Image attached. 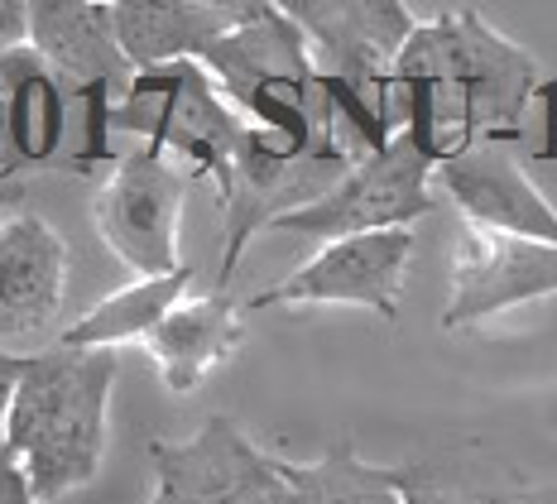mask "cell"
Returning a JSON list of instances; mask_svg holds the SVG:
<instances>
[{"label": "cell", "mask_w": 557, "mask_h": 504, "mask_svg": "<svg viewBox=\"0 0 557 504\" xmlns=\"http://www.w3.org/2000/svg\"><path fill=\"white\" fill-rule=\"evenodd\" d=\"M543 91L539 58L505 39L471 5L418 20L394 67V131L413 135L437 163L471 145H500L524 131Z\"/></svg>", "instance_id": "obj_1"}, {"label": "cell", "mask_w": 557, "mask_h": 504, "mask_svg": "<svg viewBox=\"0 0 557 504\" xmlns=\"http://www.w3.org/2000/svg\"><path fill=\"white\" fill-rule=\"evenodd\" d=\"M111 390L115 351L49 346L29 356L10 408V452L25 462L39 500L83 490L101 471Z\"/></svg>", "instance_id": "obj_2"}, {"label": "cell", "mask_w": 557, "mask_h": 504, "mask_svg": "<svg viewBox=\"0 0 557 504\" xmlns=\"http://www.w3.org/2000/svg\"><path fill=\"white\" fill-rule=\"evenodd\" d=\"M111 135H135L139 145L188 159V173L216 179L222 193L246 145V121L216 91L202 63H169L125 82L121 101L111 107Z\"/></svg>", "instance_id": "obj_3"}, {"label": "cell", "mask_w": 557, "mask_h": 504, "mask_svg": "<svg viewBox=\"0 0 557 504\" xmlns=\"http://www.w3.org/2000/svg\"><path fill=\"white\" fill-rule=\"evenodd\" d=\"M284 10L304 29L322 77L351 91L389 139L399 135L394 131V67L418 29L409 10L394 0H288Z\"/></svg>", "instance_id": "obj_4"}, {"label": "cell", "mask_w": 557, "mask_h": 504, "mask_svg": "<svg viewBox=\"0 0 557 504\" xmlns=\"http://www.w3.org/2000/svg\"><path fill=\"white\" fill-rule=\"evenodd\" d=\"M437 159L418 145L413 135H394L385 149L361 159L327 197H318L304 212L284 217L274 231H298V236L346 241L370 236V231H413L418 217L437 212Z\"/></svg>", "instance_id": "obj_5"}, {"label": "cell", "mask_w": 557, "mask_h": 504, "mask_svg": "<svg viewBox=\"0 0 557 504\" xmlns=\"http://www.w3.org/2000/svg\"><path fill=\"white\" fill-rule=\"evenodd\" d=\"M188 202V173L173 169L164 149L135 145L111 163V179L91 202L101 241L135 279L178 274V226Z\"/></svg>", "instance_id": "obj_6"}, {"label": "cell", "mask_w": 557, "mask_h": 504, "mask_svg": "<svg viewBox=\"0 0 557 504\" xmlns=\"http://www.w3.org/2000/svg\"><path fill=\"white\" fill-rule=\"evenodd\" d=\"M413 231H370V236L327 241L318 255L294 269L278 284L250 293L246 312L264 308H366L380 318H399L404 284H409L413 265Z\"/></svg>", "instance_id": "obj_7"}, {"label": "cell", "mask_w": 557, "mask_h": 504, "mask_svg": "<svg viewBox=\"0 0 557 504\" xmlns=\"http://www.w3.org/2000/svg\"><path fill=\"white\" fill-rule=\"evenodd\" d=\"M67 298V241L39 212L0 217V351L29 346V356L58 346V318Z\"/></svg>", "instance_id": "obj_8"}, {"label": "cell", "mask_w": 557, "mask_h": 504, "mask_svg": "<svg viewBox=\"0 0 557 504\" xmlns=\"http://www.w3.org/2000/svg\"><path fill=\"white\" fill-rule=\"evenodd\" d=\"M154 495L164 504H264L278 456L255 447L236 418L216 414L188 442H149Z\"/></svg>", "instance_id": "obj_9"}, {"label": "cell", "mask_w": 557, "mask_h": 504, "mask_svg": "<svg viewBox=\"0 0 557 504\" xmlns=\"http://www.w3.org/2000/svg\"><path fill=\"white\" fill-rule=\"evenodd\" d=\"M557 293V245L495 236L481 226H461L451 255V293L443 308V327H481L509 308H524Z\"/></svg>", "instance_id": "obj_10"}, {"label": "cell", "mask_w": 557, "mask_h": 504, "mask_svg": "<svg viewBox=\"0 0 557 504\" xmlns=\"http://www.w3.org/2000/svg\"><path fill=\"white\" fill-rule=\"evenodd\" d=\"M433 183L447 187V197L467 217V226L557 245V207L533 187L524 163L505 145H471L461 155L443 159Z\"/></svg>", "instance_id": "obj_11"}, {"label": "cell", "mask_w": 557, "mask_h": 504, "mask_svg": "<svg viewBox=\"0 0 557 504\" xmlns=\"http://www.w3.org/2000/svg\"><path fill=\"white\" fill-rule=\"evenodd\" d=\"M29 49L53 67L67 97L83 101L111 91V82L135 77V63L125 58L115 29V5L101 0H34Z\"/></svg>", "instance_id": "obj_12"}, {"label": "cell", "mask_w": 557, "mask_h": 504, "mask_svg": "<svg viewBox=\"0 0 557 504\" xmlns=\"http://www.w3.org/2000/svg\"><path fill=\"white\" fill-rule=\"evenodd\" d=\"M246 15V0H115V29L135 73L202 63Z\"/></svg>", "instance_id": "obj_13"}, {"label": "cell", "mask_w": 557, "mask_h": 504, "mask_svg": "<svg viewBox=\"0 0 557 504\" xmlns=\"http://www.w3.org/2000/svg\"><path fill=\"white\" fill-rule=\"evenodd\" d=\"M240 342H246V303L207 293V298H188L183 308H173L145 346L164 374V390L193 394L216 366L236 356Z\"/></svg>", "instance_id": "obj_14"}, {"label": "cell", "mask_w": 557, "mask_h": 504, "mask_svg": "<svg viewBox=\"0 0 557 504\" xmlns=\"http://www.w3.org/2000/svg\"><path fill=\"white\" fill-rule=\"evenodd\" d=\"M0 97H5V121H10V145H5V163H0V179H15V173L53 163L63 155L67 91L29 44L0 58Z\"/></svg>", "instance_id": "obj_15"}, {"label": "cell", "mask_w": 557, "mask_h": 504, "mask_svg": "<svg viewBox=\"0 0 557 504\" xmlns=\"http://www.w3.org/2000/svg\"><path fill=\"white\" fill-rule=\"evenodd\" d=\"M188 284H193V265H183L178 274L164 279H135V284L107 293L101 303H91L77 322L63 327L58 346L73 351H115L125 342H149L159 332V322L173 308L188 303Z\"/></svg>", "instance_id": "obj_16"}, {"label": "cell", "mask_w": 557, "mask_h": 504, "mask_svg": "<svg viewBox=\"0 0 557 504\" xmlns=\"http://www.w3.org/2000/svg\"><path fill=\"white\" fill-rule=\"evenodd\" d=\"M404 504H524V476L485 447H451L399 466Z\"/></svg>", "instance_id": "obj_17"}, {"label": "cell", "mask_w": 557, "mask_h": 504, "mask_svg": "<svg viewBox=\"0 0 557 504\" xmlns=\"http://www.w3.org/2000/svg\"><path fill=\"white\" fill-rule=\"evenodd\" d=\"M284 471L312 504H404V476L399 466H375L356 456L351 442H332L318 462H288Z\"/></svg>", "instance_id": "obj_18"}, {"label": "cell", "mask_w": 557, "mask_h": 504, "mask_svg": "<svg viewBox=\"0 0 557 504\" xmlns=\"http://www.w3.org/2000/svg\"><path fill=\"white\" fill-rule=\"evenodd\" d=\"M29 370V351H0V452H10V408Z\"/></svg>", "instance_id": "obj_19"}, {"label": "cell", "mask_w": 557, "mask_h": 504, "mask_svg": "<svg viewBox=\"0 0 557 504\" xmlns=\"http://www.w3.org/2000/svg\"><path fill=\"white\" fill-rule=\"evenodd\" d=\"M34 34V5L25 0H0V58L25 49Z\"/></svg>", "instance_id": "obj_20"}, {"label": "cell", "mask_w": 557, "mask_h": 504, "mask_svg": "<svg viewBox=\"0 0 557 504\" xmlns=\"http://www.w3.org/2000/svg\"><path fill=\"white\" fill-rule=\"evenodd\" d=\"M0 504H39L34 480L15 452H0Z\"/></svg>", "instance_id": "obj_21"}, {"label": "cell", "mask_w": 557, "mask_h": 504, "mask_svg": "<svg viewBox=\"0 0 557 504\" xmlns=\"http://www.w3.org/2000/svg\"><path fill=\"white\" fill-rule=\"evenodd\" d=\"M20 202H25V183H15V179H0V217H5V212H15Z\"/></svg>", "instance_id": "obj_22"}, {"label": "cell", "mask_w": 557, "mask_h": 504, "mask_svg": "<svg viewBox=\"0 0 557 504\" xmlns=\"http://www.w3.org/2000/svg\"><path fill=\"white\" fill-rule=\"evenodd\" d=\"M524 504H557V485H529Z\"/></svg>", "instance_id": "obj_23"}, {"label": "cell", "mask_w": 557, "mask_h": 504, "mask_svg": "<svg viewBox=\"0 0 557 504\" xmlns=\"http://www.w3.org/2000/svg\"><path fill=\"white\" fill-rule=\"evenodd\" d=\"M5 145H10V121H5V97H0V163H5Z\"/></svg>", "instance_id": "obj_24"}, {"label": "cell", "mask_w": 557, "mask_h": 504, "mask_svg": "<svg viewBox=\"0 0 557 504\" xmlns=\"http://www.w3.org/2000/svg\"><path fill=\"white\" fill-rule=\"evenodd\" d=\"M149 504H164V500H159V495H149Z\"/></svg>", "instance_id": "obj_25"}]
</instances>
